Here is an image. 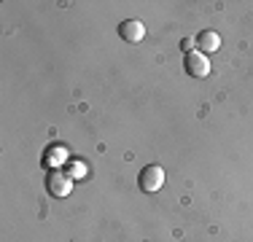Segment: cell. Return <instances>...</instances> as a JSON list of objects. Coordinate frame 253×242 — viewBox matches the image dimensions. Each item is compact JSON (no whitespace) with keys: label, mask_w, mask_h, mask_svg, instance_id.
I'll use <instances>...</instances> for the list:
<instances>
[{"label":"cell","mask_w":253,"mask_h":242,"mask_svg":"<svg viewBox=\"0 0 253 242\" xmlns=\"http://www.w3.org/2000/svg\"><path fill=\"white\" fill-rule=\"evenodd\" d=\"M68 161V151L65 148H51L49 151V164H65Z\"/></svg>","instance_id":"6"},{"label":"cell","mask_w":253,"mask_h":242,"mask_svg":"<svg viewBox=\"0 0 253 242\" xmlns=\"http://www.w3.org/2000/svg\"><path fill=\"white\" fill-rule=\"evenodd\" d=\"M186 70H189V76H194V78L210 76V59H208V54H202V51L186 54Z\"/></svg>","instance_id":"3"},{"label":"cell","mask_w":253,"mask_h":242,"mask_svg":"<svg viewBox=\"0 0 253 242\" xmlns=\"http://www.w3.org/2000/svg\"><path fill=\"white\" fill-rule=\"evenodd\" d=\"M86 169H84V164H78V161H73L70 164V178H76V175H84Z\"/></svg>","instance_id":"8"},{"label":"cell","mask_w":253,"mask_h":242,"mask_svg":"<svg viewBox=\"0 0 253 242\" xmlns=\"http://www.w3.org/2000/svg\"><path fill=\"white\" fill-rule=\"evenodd\" d=\"M194 43H197V40H191V38H183V40H180V48H183L186 54H191V51H194Z\"/></svg>","instance_id":"7"},{"label":"cell","mask_w":253,"mask_h":242,"mask_svg":"<svg viewBox=\"0 0 253 242\" xmlns=\"http://www.w3.org/2000/svg\"><path fill=\"white\" fill-rule=\"evenodd\" d=\"M137 183H140V191L146 194H154L159 191L162 186H165V169L159 164H148L140 169V178H137Z\"/></svg>","instance_id":"1"},{"label":"cell","mask_w":253,"mask_h":242,"mask_svg":"<svg viewBox=\"0 0 253 242\" xmlns=\"http://www.w3.org/2000/svg\"><path fill=\"white\" fill-rule=\"evenodd\" d=\"M197 46L202 48V54H213L221 48V35L213 33V30H202V33L197 35Z\"/></svg>","instance_id":"5"},{"label":"cell","mask_w":253,"mask_h":242,"mask_svg":"<svg viewBox=\"0 0 253 242\" xmlns=\"http://www.w3.org/2000/svg\"><path fill=\"white\" fill-rule=\"evenodd\" d=\"M46 189H49L51 197L65 199L70 191H73V178L68 172H59V169H51L49 178H46Z\"/></svg>","instance_id":"2"},{"label":"cell","mask_w":253,"mask_h":242,"mask_svg":"<svg viewBox=\"0 0 253 242\" xmlns=\"http://www.w3.org/2000/svg\"><path fill=\"white\" fill-rule=\"evenodd\" d=\"M119 35H122L126 43H140V40L146 38V27L137 19H126V22L119 24Z\"/></svg>","instance_id":"4"}]
</instances>
